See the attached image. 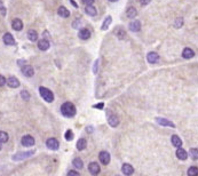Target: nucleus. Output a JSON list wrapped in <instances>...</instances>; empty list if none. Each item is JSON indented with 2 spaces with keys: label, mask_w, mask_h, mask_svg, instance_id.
Instances as JSON below:
<instances>
[{
  "label": "nucleus",
  "mask_w": 198,
  "mask_h": 176,
  "mask_svg": "<svg viewBox=\"0 0 198 176\" xmlns=\"http://www.w3.org/2000/svg\"><path fill=\"white\" fill-rule=\"evenodd\" d=\"M121 172H123V174H125V175H132L133 173H134V168L130 164H124L121 166Z\"/></svg>",
  "instance_id": "14"
},
{
  "label": "nucleus",
  "mask_w": 198,
  "mask_h": 176,
  "mask_svg": "<svg viewBox=\"0 0 198 176\" xmlns=\"http://www.w3.org/2000/svg\"><path fill=\"white\" fill-rule=\"evenodd\" d=\"M109 1H111V2H116V1H118V0H109Z\"/></svg>",
  "instance_id": "45"
},
{
  "label": "nucleus",
  "mask_w": 198,
  "mask_h": 176,
  "mask_svg": "<svg viewBox=\"0 0 198 176\" xmlns=\"http://www.w3.org/2000/svg\"><path fill=\"white\" fill-rule=\"evenodd\" d=\"M4 43L8 46H12V45L15 44V40H14V37L10 34V33H6L5 36H4Z\"/></svg>",
  "instance_id": "21"
},
{
  "label": "nucleus",
  "mask_w": 198,
  "mask_h": 176,
  "mask_svg": "<svg viewBox=\"0 0 198 176\" xmlns=\"http://www.w3.org/2000/svg\"><path fill=\"white\" fill-rule=\"evenodd\" d=\"M46 145L51 150H57L60 147V143L56 139H48L46 142Z\"/></svg>",
  "instance_id": "6"
},
{
  "label": "nucleus",
  "mask_w": 198,
  "mask_h": 176,
  "mask_svg": "<svg viewBox=\"0 0 198 176\" xmlns=\"http://www.w3.org/2000/svg\"><path fill=\"white\" fill-rule=\"evenodd\" d=\"M28 38L30 41H37L38 39V33L36 30H29L28 31Z\"/></svg>",
  "instance_id": "24"
},
{
  "label": "nucleus",
  "mask_w": 198,
  "mask_h": 176,
  "mask_svg": "<svg viewBox=\"0 0 198 176\" xmlns=\"http://www.w3.org/2000/svg\"><path fill=\"white\" fill-rule=\"evenodd\" d=\"M108 122L111 127H117L119 125V119H118L117 116L110 113V111H108Z\"/></svg>",
  "instance_id": "4"
},
{
  "label": "nucleus",
  "mask_w": 198,
  "mask_h": 176,
  "mask_svg": "<svg viewBox=\"0 0 198 176\" xmlns=\"http://www.w3.org/2000/svg\"><path fill=\"white\" fill-rule=\"evenodd\" d=\"M190 155H191V158H192L194 160H197L198 159V150L197 149H191L190 150Z\"/></svg>",
  "instance_id": "32"
},
{
  "label": "nucleus",
  "mask_w": 198,
  "mask_h": 176,
  "mask_svg": "<svg viewBox=\"0 0 198 176\" xmlns=\"http://www.w3.org/2000/svg\"><path fill=\"white\" fill-rule=\"evenodd\" d=\"M6 82H7V85L10 88H17L20 86V81L15 77H10L9 79H6Z\"/></svg>",
  "instance_id": "12"
},
{
  "label": "nucleus",
  "mask_w": 198,
  "mask_h": 176,
  "mask_svg": "<svg viewBox=\"0 0 198 176\" xmlns=\"http://www.w3.org/2000/svg\"><path fill=\"white\" fill-rule=\"evenodd\" d=\"M8 134L7 133H5V132H0V142L1 143H6L8 141Z\"/></svg>",
  "instance_id": "31"
},
{
  "label": "nucleus",
  "mask_w": 198,
  "mask_h": 176,
  "mask_svg": "<svg viewBox=\"0 0 198 176\" xmlns=\"http://www.w3.org/2000/svg\"><path fill=\"white\" fill-rule=\"evenodd\" d=\"M115 34L117 36L119 39H124L126 37V32H125V30L123 28H120V26H118L117 29L115 30Z\"/></svg>",
  "instance_id": "27"
},
{
  "label": "nucleus",
  "mask_w": 198,
  "mask_h": 176,
  "mask_svg": "<svg viewBox=\"0 0 198 176\" xmlns=\"http://www.w3.org/2000/svg\"><path fill=\"white\" fill-rule=\"evenodd\" d=\"M195 56V51H192L191 48H184L182 51V57L185 59H190Z\"/></svg>",
  "instance_id": "17"
},
{
  "label": "nucleus",
  "mask_w": 198,
  "mask_h": 176,
  "mask_svg": "<svg viewBox=\"0 0 198 176\" xmlns=\"http://www.w3.org/2000/svg\"><path fill=\"white\" fill-rule=\"evenodd\" d=\"M12 28L15 31H21L23 29V22L20 18H15V20H13V22H12Z\"/></svg>",
  "instance_id": "15"
},
{
  "label": "nucleus",
  "mask_w": 198,
  "mask_h": 176,
  "mask_svg": "<svg viewBox=\"0 0 198 176\" xmlns=\"http://www.w3.org/2000/svg\"><path fill=\"white\" fill-rule=\"evenodd\" d=\"M111 22H112V20H111V16H108L105 20H104V22H103L102 26H101V30H107L108 28H109V25L111 24Z\"/></svg>",
  "instance_id": "29"
},
{
  "label": "nucleus",
  "mask_w": 198,
  "mask_h": 176,
  "mask_svg": "<svg viewBox=\"0 0 198 176\" xmlns=\"http://www.w3.org/2000/svg\"><path fill=\"white\" fill-rule=\"evenodd\" d=\"M85 12H86V14L89 15V16H95L97 14V10H96V8L93 6V5H87L86 7H85Z\"/></svg>",
  "instance_id": "20"
},
{
  "label": "nucleus",
  "mask_w": 198,
  "mask_h": 176,
  "mask_svg": "<svg viewBox=\"0 0 198 176\" xmlns=\"http://www.w3.org/2000/svg\"><path fill=\"white\" fill-rule=\"evenodd\" d=\"M103 106H104V104H103V103H99V104L94 105V108H95V109H100V110L103 109Z\"/></svg>",
  "instance_id": "41"
},
{
  "label": "nucleus",
  "mask_w": 198,
  "mask_h": 176,
  "mask_svg": "<svg viewBox=\"0 0 198 176\" xmlns=\"http://www.w3.org/2000/svg\"><path fill=\"white\" fill-rule=\"evenodd\" d=\"M156 121L160 126H164V127H172V128L175 127V125L172 121H169V120L165 119V118H156Z\"/></svg>",
  "instance_id": "7"
},
{
  "label": "nucleus",
  "mask_w": 198,
  "mask_h": 176,
  "mask_svg": "<svg viewBox=\"0 0 198 176\" xmlns=\"http://www.w3.org/2000/svg\"><path fill=\"white\" fill-rule=\"evenodd\" d=\"M66 141H72L74 139V132L72 131H66Z\"/></svg>",
  "instance_id": "33"
},
{
  "label": "nucleus",
  "mask_w": 198,
  "mask_h": 176,
  "mask_svg": "<svg viewBox=\"0 0 198 176\" xmlns=\"http://www.w3.org/2000/svg\"><path fill=\"white\" fill-rule=\"evenodd\" d=\"M126 15H127L128 18H134L138 15V10L134 7H128L127 8V12H126Z\"/></svg>",
  "instance_id": "26"
},
{
  "label": "nucleus",
  "mask_w": 198,
  "mask_h": 176,
  "mask_svg": "<svg viewBox=\"0 0 198 176\" xmlns=\"http://www.w3.org/2000/svg\"><path fill=\"white\" fill-rule=\"evenodd\" d=\"M70 1H71V4H72V5H74V7H76V8H78V5H77V4H76V2H74V0H70Z\"/></svg>",
  "instance_id": "42"
},
{
  "label": "nucleus",
  "mask_w": 198,
  "mask_h": 176,
  "mask_svg": "<svg viewBox=\"0 0 198 176\" xmlns=\"http://www.w3.org/2000/svg\"><path fill=\"white\" fill-rule=\"evenodd\" d=\"M88 170H89V173H91L92 175H97V174L101 172V168H100V166H99L97 162L92 161L88 165Z\"/></svg>",
  "instance_id": "3"
},
{
  "label": "nucleus",
  "mask_w": 198,
  "mask_h": 176,
  "mask_svg": "<svg viewBox=\"0 0 198 176\" xmlns=\"http://www.w3.org/2000/svg\"><path fill=\"white\" fill-rule=\"evenodd\" d=\"M61 112H62V114H63L64 117L72 118L74 117V114H76V106H74L71 102L63 103L62 106H61Z\"/></svg>",
  "instance_id": "1"
},
{
  "label": "nucleus",
  "mask_w": 198,
  "mask_h": 176,
  "mask_svg": "<svg viewBox=\"0 0 198 176\" xmlns=\"http://www.w3.org/2000/svg\"><path fill=\"white\" fill-rule=\"evenodd\" d=\"M35 153L33 151H28V152H20L16 155L13 157V160H22V159H25V158H29L32 154Z\"/></svg>",
  "instance_id": "9"
},
{
  "label": "nucleus",
  "mask_w": 198,
  "mask_h": 176,
  "mask_svg": "<svg viewBox=\"0 0 198 176\" xmlns=\"http://www.w3.org/2000/svg\"><path fill=\"white\" fill-rule=\"evenodd\" d=\"M86 131H88V132H93V128H92V127H89V128H86Z\"/></svg>",
  "instance_id": "44"
},
{
  "label": "nucleus",
  "mask_w": 198,
  "mask_h": 176,
  "mask_svg": "<svg viewBox=\"0 0 198 176\" xmlns=\"http://www.w3.org/2000/svg\"><path fill=\"white\" fill-rule=\"evenodd\" d=\"M187 174H188V176H196V175H198V168H197V167H195V166H192V167H190V168L188 169Z\"/></svg>",
  "instance_id": "30"
},
{
  "label": "nucleus",
  "mask_w": 198,
  "mask_h": 176,
  "mask_svg": "<svg viewBox=\"0 0 198 176\" xmlns=\"http://www.w3.org/2000/svg\"><path fill=\"white\" fill-rule=\"evenodd\" d=\"M99 159H100V161L102 162L103 165H108L110 162V154L108 152H105V151H102L99 154Z\"/></svg>",
  "instance_id": "8"
},
{
  "label": "nucleus",
  "mask_w": 198,
  "mask_h": 176,
  "mask_svg": "<svg viewBox=\"0 0 198 176\" xmlns=\"http://www.w3.org/2000/svg\"><path fill=\"white\" fill-rule=\"evenodd\" d=\"M0 10L2 12V14H6V9L4 7V4H2V1L0 0Z\"/></svg>",
  "instance_id": "38"
},
{
  "label": "nucleus",
  "mask_w": 198,
  "mask_h": 176,
  "mask_svg": "<svg viewBox=\"0 0 198 176\" xmlns=\"http://www.w3.org/2000/svg\"><path fill=\"white\" fill-rule=\"evenodd\" d=\"M78 175H79V173L76 172V170H69L68 172V176H78Z\"/></svg>",
  "instance_id": "37"
},
{
  "label": "nucleus",
  "mask_w": 198,
  "mask_h": 176,
  "mask_svg": "<svg viewBox=\"0 0 198 176\" xmlns=\"http://www.w3.org/2000/svg\"><path fill=\"white\" fill-rule=\"evenodd\" d=\"M24 63H25V61H22V59L18 61V65H22V64H24Z\"/></svg>",
  "instance_id": "43"
},
{
  "label": "nucleus",
  "mask_w": 198,
  "mask_h": 176,
  "mask_svg": "<svg viewBox=\"0 0 198 176\" xmlns=\"http://www.w3.org/2000/svg\"><path fill=\"white\" fill-rule=\"evenodd\" d=\"M57 13H59V15L61 17H69V16H70V12H69L64 6H61V7L57 9Z\"/></svg>",
  "instance_id": "23"
},
{
  "label": "nucleus",
  "mask_w": 198,
  "mask_h": 176,
  "mask_svg": "<svg viewBox=\"0 0 198 176\" xmlns=\"http://www.w3.org/2000/svg\"><path fill=\"white\" fill-rule=\"evenodd\" d=\"M188 152L183 150V149H181V147H177V150H176V157H177V159H180V160H185L187 158H188Z\"/></svg>",
  "instance_id": "11"
},
{
  "label": "nucleus",
  "mask_w": 198,
  "mask_h": 176,
  "mask_svg": "<svg viewBox=\"0 0 198 176\" xmlns=\"http://www.w3.org/2000/svg\"><path fill=\"white\" fill-rule=\"evenodd\" d=\"M49 41L47 40V39H41L39 43H38V48L40 49V51H47L48 48H49Z\"/></svg>",
  "instance_id": "16"
},
{
  "label": "nucleus",
  "mask_w": 198,
  "mask_h": 176,
  "mask_svg": "<svg viewBox=\"0 0 198 176\" xmlns=\"http://www.w3.org/2000/svg\"><path fill=\"white\" fill-rule=\"evenodd\" d=\"M147 59L149 63L155 64V63H157L159 61V55L157 53H155V51H151V53H149L147 55Z\"/></svg>",
  "instance_id": "10"
},
{
  "label": "nucleus",
  "mask_w": 198,
  "mask_h": 176,
  "mask_svg": "<svg viewBox=\"0 0 198 176\" xmlns=\"http://www.w3.org/2000/svg\"><path fill=\"white\" fill-rule=\"evenodd\" d=\"M172 144L175 147H180L182 145V139H180L177 135H173L172 136Z\"/></svg>",
  "instance_id": "25"
},
{
  "label": "nucleus",
  "mask_w": 198,
  "mask_h": 176,
  "mask_svg": "<svg viewBox=\"0 0 198 176\" xmlns=\"http://www.w3.org/2000/svg\"><path fill=\"white\" fill-rule=\"evenodd\" d=\"M130 30L132 32H139L141 30V23L139 21H133L132 23H130Z\"/></svg>",
  "instance_id": "19"
},
{
  "label": "nucleus",
  "mask_w": 198,
  "mask_h": 176,
  "mask_svg": "<svg viewBox=\"0 0 198 176\" xmlns=\"http://www.w3.org/2000/svg\"><path fill=\"white\" fill-rule=\"evenodd\" d=\"M21 96H22L23 98L25 100V101H29L30 98V94L26 92V90H23V92H21Z\"/></svg>",
  "instance_id": "34"
},
{
  "label": "nucleus",
  "mask_w": 198,
  "mask_h": 176,
  "mask_svg": "<svg viewBox=\"0 0 198 176\" xmlns=\"http://www.w3.org/2000/svg\"><path fill=\"white\" fill-rule=\"evenodd\" d=\"M182 23H183V20H182V18H177L175 21V28H181V26H182Z\"/></svg>",
  "instance_id": "35"
},
{
  "label": "nucleus",
  "mask_w": 198,
  "mask_h": 176,
  "mask_svg": "<svg viewBox=\"0 0 198 176\" xmlns=\"http://www.w3.org/2000/svg\"><path fill=\"white\" fill-rule=\"evenodd\" d=\"M78 37L80 38L81 40H87L91 38V31L87 29H81L78 33Z\"/></svg>",
  "instance_id": "18"
},
{
  "label": "nucleus",
  "mask_w": 198,
  "mask_h": 176,
  "mask_svg": "<svg viewBox=\"0 0 198 176\" xmlns=\"http://www.w3.org/2000/svg\"><path fill=\"white\" fill-rule=\"evenodd\" d=\"M1 147H2V143L0 142V150H1Z\"/></svg>",
  "instance_id": "46"
},
{
  "label": "nucleus",
  "mask_w": 198,
  "mask_h": 176,
  "mask_svg": "<svg viewBox=\"0 0 198 176\" xmlns=\"http://www.w3.org/2000/svg\"><path fill=\"white\" fill-rule=\"evenodd\" d=\"M72 164H74V166L77 169H81L82 167H84V164H82V160H81L80 158H76V159H74Z\"/></svg>",
  "instance_id": "28"
},
{
  "label": "nucleus",
  "mask_w": 198,
  "mask_h": 176,
  "mask_svg": "<svg viewBox=\"0 0 198 176\" xmlns=\"http://www.w3.org/2000/svg\"><path fill=\"white\" fill-rule=\"evenodd\" d=\"M95 0H82V2L87 6V5H93V2H94Z\"/></svg>",
  "instance_id": "39"
},
{
  "label": "nucleus",
  "mask_w": 198,
  "mask_h": 176,
  "mask_svg": "<svg viewBox=\"0 0 198 176\" xmlns=\"http://www.w3.org/2000/svg\"><path fill=\"white\" fill-rule=\"evenodd\" d=\"M39 94H40V96L44 98L46 102L51 103L54 101V94H53V92H51L48 88L40 87L39 88Z\"/></svg>",
  "instance_id": "2"
},
{
  "label": "nucleus",
  "mask_w": 198,
  "mask_h": 176,
  "mask_svg": "<svg viewBox=\"0 0 198 176\" xmlns=\"http://www.w3.org/2000/svg\"><path fill=\"white\" fill-rule=\"evenodd\" d=\"M150 1H151V0H140V2H141L142 6H147Z\"/></svg>",
  "instance_id": "40"
},
{
  "label": "nucleus",
  "mask_w": 198,
  "mask_h": 176,
  "mask_svg": "<svg viewBox=\"0 0 198 176\" xmlns=\"http://www.w3.org/2000/svg\"><path fill=\"white\" fill-rule=\"evenodd\" d=\"M5 84H6V78H5L4 76H1V74H0V87L5 86Z\"/></svg>",
  "instance_id": "36"
},
{
  "label": "nucleus",
  "mask_w": 198,
  "mask_h": 176,
  "mask_svg": "<svg viewBox=\"0 0 198 176\" xmlns=\"http://www.w3.org/2000/svg\"><path fill=\"white\" fill-rule=\"evenodd\" d=\"M21 142H22V144L24 147H33L35 145V139L32 136H30V135L23 136Z\"/></svg>",
  "instance_id": "5"
},
{
  "label": "nucleus",
  "mask_w": 198,
  "mask_h": 176,
  "mask_svg": "<svg viewBox=\"0 0 198 176\" xmlns=\"http://www.w3.org/2000/svg\"><path fill=\"white\" fill-rule=\"evenodd\" d=\"M22 73L23 76H25V77H32V76L35 74V70H33L32 66L25 65L22 67Z\"/></svg>",
  "instance_id": "13"
},
{
  "label": "nucleus",
  "mask_w": 198,
  "mask_h": 176,
  "mask_svg": "<svg viewBox=\"0 0 198 176\" xmlns=\"http://www.w3.org/2000/svg\"><path fill=\"white\" fill-rule=\"evenodd\" d=\"M86 147H87V141L85 139H78V142H77V149H78L79 151H82V150H85Z\"/></svg>",
  "instance_id": "22"
}]
</instances>
